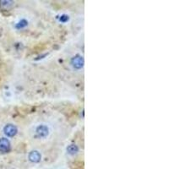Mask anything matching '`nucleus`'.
I'll use <instances>...</instances> for the list:
<instances>
[{
	"label": "nucleus",
	"mask_w": 169,
	"mask_h": 169,
	"mask_svg": "<svg viewBox=\"0 0 169 169\" xmlns=\"http://www.w3.org/2000/svg\"><path fill=\"white\" fill-rule=\"evenodd\" d=\"M4 134L9 136V137H14V135L17 134L18 132V129H17V127L14 124H7L6 126L4 128Z\"/></svg>",
	"instance_id": "nucleus-1"
},
{
	"label": "nucleus",
	"mask_w": 169,
	"mask_h": 169,
	"mask_svg": "<svg viewBox=\"0 0 169 169\" xmlns=\"http://www.w3.org/2000/svg\"><path fill=\"white\" fill-rule=\"evenodd\" d=\"M10 150V142L6 138L0 139V152L7 153Z\"/></svg>",
	"instance_id": "nucleus-2"
},
{
	"label": "nucleus",
	"mask_w": 169,
	"mask_h": 169,
	"mask_svg": "<svg viewBox=\"0 0 169 169\" xmlns=\"http://www.w3.org/2000/svg\"><path fill=\"white\" fill-rule=\"evenodd\" d=\"M84 58L81 57V56H75L72 58L71 60V63L73 65V67L77 68V69H80L81 68L84 66Z\"/></svg>",
	"instance_id": "nucleus-3"
},
{
	"label": "nucleus",
	"mask_w": 169,
	"mask_h": 169,
	"mask_svg": "<svg viewBox=\"0 0 169 169\" xmlns=\"http://www.w3.org/2000/svg\"><path fill=\"white\" fill-rule=\"evenodd\" d=\"M36 134L38 135L39 137L45 138L49 134V129H48L47 126H46V125H39L36 128Z\"/></svg>",
	"instance_id": "nucleus-4"
},
{
	"label": "nucleus",
	"mask_w": 169,
	"mask_h": 169,
	"mask_svg": "<svg viewBox=\"0 0 169 169\" xmlns=\"http://www.w3.org/2000/svg\"><path fill=\"white\" fill-rule=\"evenodd\" d=\"M41 158V155L40 152L37 150H33L29 154V160L34 163H37L40 162Z\"/></svg>",
	"instance_id": "nucleus-5"
},
{
	"label": "nucleus",
	"mask_w": 169,
	"mask_h": 169,
	"mask_svg": "<svg viewBox=\"0 0 169 169\" xmlns=\"http://www.w3.org/2000/svg\"><path fill=\"white\" fill-rule=\"evenodd\" d=\"M13 1H9V0H1L0 1V7L3 9H8L10 7L13 6Z\"/></svg>",
	"instance_id": "nucleus-6"
},
{
	"label": "nucleus",
	"mask_w": 169,
	"mask_h": 169,
	"mask_svg": "<svg viewBox=\"0 0 169 169\" xmlns=\"http://www.w3.org/2000/svg\"><path fill=\"white\" fill-rule=\"evenodd\" d=\"M79 148L75 145H70L67 147V152L69 155H74L78 152Z\"/></svg>",
	"instance_id": "nucleus-7"
},
{
	"label": "nucleus",
	"mask_w": 169,
	"mask_h": 169,
	"mask_svg": "<svg viewBox=\"0 0 169 169\" xmlns=\"http://www.w3.org/2000/svg\"><path fill=\"white\" fill-rule=\"evenodd\" d=\"M28 26V21H26V20H21L16 25V28L17 29H23V28H25V27H26Z\"/></svg>",
	"instance_id": "nucleus-8"
},
{
	"label": "nucleus",
	"mask_w": 169,
	"mask_h": 169,
	"mask_svg": "<svg viewBox=\"0 0 169 169\" xmlns=\"http://www.w3.org/2000/svg\"><path fill=\"white\" fill-rule=\"evenodd\" d=\"M68 20H69V18H68V16L67 14H63L60 17V21L61 22H63V23L67 22Z\"/></svg>",
	"instance_id": "nucleus-9"
}]
</instances>
